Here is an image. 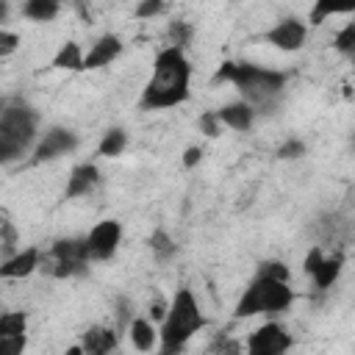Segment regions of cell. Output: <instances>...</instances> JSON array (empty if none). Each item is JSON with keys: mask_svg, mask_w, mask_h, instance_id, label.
Returning a JSON list of instances; mask_svg holds the SVG:
<instances>
[{"mask_svg": "<svg viewBox=\"0 0 355 355\" xmlns=\"http://www.w3.org/2000/svg\"><path fill=\"white\" fill-rule=\"evenodd\" d=\"M191 86V64L180 47H164L155 55L153 72L141 89L139 108L141 111H164L189 100Z\"/></svg>", "mask_w": 355, "mask_h": 355, "instance_id": "6da1fadb", "label": "cell"}, {"mask_svg": "<svg viewBox=\"0 0 355 355\" xmlns=\"http://www.w3.org/2000/svg\"><path fill=\"white\" fill-rule=\"evenodd\" d=\"M214 83H233L241 100L255 108V114H269L277 108L288 83V75L280 69L250 64V61H225L216 69Z\"/></svg>", "mask_w": 355, "mask_h": 355, "instance_id": "7a4b0ae2", "label": "cell"}, {"mask_svg": "<svg viewBox=\"0 0 355 355\" xmlns=\"http://www.w3.org/2000/svg\"><path fill=\"white\" fill-rule=\"evenodd\" d=\"M205 327V316L191 294V288H178L166 319L161 322L158 330V355H180L183 347L191 341L194 333H200Z\"/></svg>", "mask_w": 355, "mask_h": 355, "instance_id": "3957f363", "label": "cell"}, {"mask_svg": "<svg viewBox=\"0 0 355 355\" xmlns=\"http://www.w3.org/2000/svg\"><path fill=\"white\" fill-rule=\"evenodd\" d=\"M36 130H39V114L33 105L22 100L6 103L0 111V161L11 164L22 158L36 141Z\"/></svg>", "mask_w": 355, "mask_h": 355, "instance_id": "277c9868", "label": "cell"}, {"mask_svg": "<svg viewBox=\"0 0 355 355\" xmlns=\"http://www.w3.org/2000/svg\"><path fill=\"white\" fill-rule=\"evenodd\" d=\"M291 302H294V291H291L288 283L255 275V280L239 297V302L233 308V316L236 319H247V316H258V313L272 316V313H283Z\"/></svg>", "mask_w": 355, "mask_h": 355, "instance_id": "5b68a950", "label": "cell"}, {"mask_svg": "<svg viewBox=\"0 0 355 355\" xmlns=\"http://www.w3.org/2000/svg\"><path fill=\"white\" fill-rule=\"evenodd\" d=\"M89 266V255H86V239H58L53 241V247L47 252H42V272H47L50 277H75L83 275Z\"/></svg>", "mask_w": 355, "mask_h": 355, "instance_id": "8992f818", "label": "cell"}, {"mask_svg": "<svg viewBox=\"0 0 355 355\" xmlns=\"http://www.w3.org/2000/svg\"><path fill=\"white\" fill-rule=\"evenodd\" d=\"M86 239V255H89V263H97V261H108L114 258V252L119 250V241H122V225L116 219H103L97 222Z\"/></svg>", "mask_w": 355, "mask_h": 355, "instance_id": "52a82bcc", "label": "cell"}, {"mask_svg": "<svg viewBox=\"0 0 355 355\" xmlns=\"http://www.w3.org/2000/svg\"><path fill=\"white\" fill-rule=\"evenodd\" d=\"M291 344H294L291 333L280 322H266L250 333L244 355H286L291 349Z\"/></svg>", "mask_w": 355, "mask_h": 355, "instance_id": "ba28073f", "label": "cell"}, {"mask_svg": "<svg viewBox=\"0 0 355 355\" xmlns=\"http://www.w3.org/2000/svg\"><path fill=\"white\" fill-rule=\"evenodd\" d=\"M78 147V133L69 130V128H61V125H53L44 130V136L36 141L33 147V164H42V161H53L58 155H67Z\"/></svg>", "mask_w": 355, "mask_h": 355, "instance_id": "9c48e42d", "label": "cell"}, {"mask_svg": "<svg viewBox=\"0 0 355 355\" xmlns=\"http://www.w3.org/2000/svg\"><path fill=\"white\" fill-rule=\"evenodd\" d=\"M341 263H344L341 255H324L322 247H311L308 255H305V261H302L305 272L313 277V283H316L319 291L330 288V286L338 280V275H341Z\"/></svg>", "mask_w": 355, "mask_h": 355, "instance_id": "30bf717a", "label": "cell"}, {"mask_svg": "<svg viewBox=\"0 0 355 355\" xmlns=\"http://www.w3.org/2000/svg\"><path fill=\"white\" fill-rule=\"evenodd\" d=\"M263 39L272 47L283 50V53H297V50H302L305 39H308V25L302 19H297V17H286L275 28H269Z\"/></svg>", "mask_w": 355, "mask_h": 355, "instance_id": "8fae6325", "label": "cell"}, {"mask_svg": "<svg viewBox=\"0 0 355 355\" xmlns=\"http://www.w3.org/2000/svg\"><path fill=\"white\" fill-rule=\"evenodd\" d=\"M39 266H42V250H39V247H25V250H19L14 258L3 261L0 277H6V280L28 277V275H33Z\"/></svg>", "mask_w": 355, "mask_h": 355, "instance_id": "7c38bea8", "label": "cell"}, {"mask_svg": "<svg viewBox=\"0 0 355 355\" xmlns=\"http://www.w3.org/2000/svg\"><path fill=\"white\" fill-rule=\"evenodd\" d=\"M122 53V39L116 33H103L92 50L86 53V69H100V67H108L111 61H116Z\"/></svg>", "mask_w": 355, "mask_h": 355, "instance_id": "4fadbf2b", "label": "cell"}, {"mask_svg": "<svg viewBox=\"0 0 355 355\" xmlns=\"http://www.w3.org/2000/svg\"><path fill=\"white\" fill-rule=\"evenodd\" d=\"M100 183V169L94 164H78L69 178H67V189H64V197L67 200H75V197H86L89 191H94V186Z\"/></svg>", "mask_w": 355, "mask_h": 355, "instance_id": "5bb4252c", "label": "cell"}, {"mask_svg": "<svg viewBox=\"0 0 355 355\" xmlns=\"http://www.w3.org/2000/svg\"><path fill=\"white\" fill-rule=\"evenodd\" d=\"M216 116H219L222 125H227V128H233V130H250L252 122H255V108L247 105L244 100H236V103L222 105V108L216 111Z\"/></svg>", "mask_w": 355, "mask_h": 355, "instance_id": "9a60e30c", "label": "cell"}, {"mask_svg": "<svg viewBox=\"0 0 355 355\" xmlns=\"http://www.w3.org/2000/svg\"><path fill=\"white\" fill-rule=\"evenodd\" d=\"M80 347L86 355H108L111 349H116V333L111 327H103V324L89 327L80 338Z\"/></svg>", "mask_w": 355, "mask_h": 355, "instance_id": "2e32d148", "label": "cell"}, {"mask_svg": "<svg viewBox=\"0 0 355 355\" xmlns=\"http://www.w3.org/2000/svg\"><path fill=\"white\" fill-rule=\"evenodd\" d=\"M128 336H130V344H133L139 352H153V349H155L158 333H155V324H153L147 316L133 319L130 327H128Z\"/></svg>", "mask_w": 355, "mask_h": 355, "instance_id": "e0dca14e", "label": "cell"}, {"mask_svg": "<svg viewBox=\"0 0 355 355\" xmlns=\"http://www.w3.org/2000/svg\"><path fill=\"white\" fill-rule=\"evenodd\" d=\"M53 67H55V69H67V72H80V69H86V55H83L80 44H78V42L61 44V50L53 55Z\"/></svg>", "mask_w": 355, "mask_h": 355, "instance_id": "ac0fdd59", "label": "cell"}, {"mask_svg": "<svg viewBox=\"0 0 355 355\" xmlns=\"http://www.w3.org/2000/svg\"><path fill=\"white\" fill-rule=\"evenodd\" d=\"M150 252H153V258L158 261V263H169L175 255H178V241L166 233V230H153V236H150Z\"/></svg>", "mask_w": 355, "mask_h": 355, "instance_id": "d6986e66", "label": "cell"}, {"mask_svg": "<svg viewBox=\"0 0 355 355\" xmlns=\"http://www.w3.org/2000/svg\"><path fill=\"white\" fill-rule=\"evenodd\" d=\"M58 11H61V6L55 0H28L22 6V17H28L33 22H50L58 17Z\"/></svg>", "mask_w": 355, "mask_h": 355, "instance_id": "ffe728a7", "label": "cell"}, {"mask_svg": "<svg viewBox=\"0 0 355 355\" xmlns=\"http://www.w3.org/2000/svg\"><path fill=\"white\" fill-rule=\"evenodd\" d=\"M125 147H128V133H125V128H108V130L103 133L100 144H97V153L105 155V158H116Z\"/></svg>", "mask_w": 355, "mask_h": 355, "instance_id": "44dd1931", "label": "cell"}, {"mask_svg": "<svg viewBox=\"0 0 355 355\" xmlns=\"http://www.w3.org/2000/svg\"><path fill=\"white\" fill-rule=\"evenodd\" d=\"M28 316L25 311H8L0 316V336H25Z\"/></svg>", "mask_w": 355, "mask_h": 355, "instance_id": "7402d4cb", "label": "cell"}, {"mask_svg": "<svg viewBox=\"0 0 355 355\" xmlns=\"http://www.w3.org/2000/svg\"><path fill=\"white\" fill-rule=\"evenodd\" d=\"M333 47L355 64V22H347V25L333 36Z\"/></svg>", "mask_w": 355, "mask_h": 355, "instance_id": "603a6c76", "label": "cell"}, {"mask_svg": "<svg viewBox=\"0 0 355 355\" xmlns=\"http://www.w3.org/2000/svg\"><path fill=\"white\" fill-rule=\"evenodd\" d=\"M17 230H14V225H11V219L8 216H3V222H0V250H3V261H8V258H14L19 250H17Z\"/></svg>", "mask_w": 355, "mask_h": 355, "instance_id": "cb8c5ba5", "label": "cell"}, {"mask_svg": "<svg viewBox=\"0 0 355 355\" xmlns=\"http://www.w3.org/2000/svg\"><path fill=\"white\" fill-rule=\"evenodd\" d=\"M191 25L189 22H183V19H175V22H169V47H186L189 42H191Z\"/></svg>", "mask_w": 355, "mask_h": 355, "instance_id": "d4e9b609", "label": "cell"}, {"mask_svg": "<svg viewBox=\"0 0 355 355\" xmlns=\"http://www.w3.org/2000/svg\"><path fill=\"white\" fill-rule=\"evenodd\" d=\"M258 275L261 277H269V280H280V283H288L291 280V272L283 261H263L258 266Z\"/></svg>", "mask_w": 355, "mask_h": 355, "instance_id": "484cf974", "label": "cell"}, {"mask_svg": "<svg viewBox=\"0 0 355 355\" xmlns=\"http://www.w3.org/2000/svg\"><path fill=\"white\" fill-rule=\"evenodd\" d=\"M197 128H200V133H205L208 139H216V136L222 133V122H219L216 111H205V114H200Z\"/></svg>", "mask_w": 355, "mask_h": 355, "instance_id": "4316f807", "label": "cell"}, {"mask_svg": "<svg viewBox=\"0 0 355 355\" xmlns=\"http://www.w3.org/2000/svg\"><path fill=\"white\" fill-rule=\"evenodd\" d=\"M28 336H0V355H22Z\"/></svg>", "mask_w": 355, "mask_h": 355, "instance_id": "83f0119b", "label": "cell"}, {"mask_svg": "<svg viewBox=\"0 0 355 355\" xmlns=\"http://www.w3.org/2000/svg\"><path fill=\"white\" fill-rule=\"evenodd\" d=\"M302 155H305V141H300V139H288L277 147V158H283V161H297Z\"/></svg>", "mask_w": 355, "mask_h": 355, "instance_id": "f1b7e54d", "label": "cell"}, {"mask_svg": "<svg viewBox=\"0 0 355 355\" xmlns=\"http://www.w3.org/2000/svg\"><path fill=\"white\" fill-rule=\"evenodd\" d=\"M166 11V6L161 3V0H144V3H139L136 8H133V14L139 17V19H147V17H158V14H164Z\"/></svg>", "mask_w": 355, "mask_h": 355, "instance_id": "f546056e", "label": "cell"}, {"mask_svg": "<svg viewBox=\"0 0 355 355\" xmlns=\"http://www.w3.org/2000/svg\"><path fill=\"white\" fill-rule=\"evenodd\" d=\"M338 11H344V8H336V6H324V3H319V6H313L311 8V25H322L327 17H333V14H338Z\"/></svg>", "mask_w": 355, "mask_h": 355, "instance_id": "4dcf8cb0", "label": "cell"}, {"mask_svg": "<svg viewBox=\"0 0 355 355\" xmlns=\"http://www.w3.org/2000/svg\"><path fill=\"white\" fill-rule=\"evenodd\" d=\"M17 44H19V36L6 31V28H0V55H11L17 50Z\"/></svg>", "mask_w": 355, "mask_h": 355, "instance_id": "1f68e13d", "label": "cell"}, {"mask_svg": "<svg viewBox=\"0 0 355 355\" xmlns=\"http://www.w3.org/2000/svg\"><path fill=\"white\" fill-rule=\"evenodd\" d=\"M166 311H169V305L164 300H153L150 302V311H147V319L150 322H164L166 319Z\"/></svg>", "mask_w": 355, "mask_h": 355, "instance_id": "d6a6232c", "label": "cell"}, {"mask_svg": "<svg viewBox=\"0 0 355 355\" xmlns=\"http://www.w3.org/2000/svg\"><path fill=\"white\" fill-rule=\"evenodd\" d=\"M200 161H202V147H197V144H194V147H186V153H183V166L191 169V166H197Z\"/></svg>", "mask_w": 355, "mask_h": 355, "instance_id": "836d02e7", "label": "cell"}, {"mask_svg": "<svg viewBox=\"0 0 355 355\" xmlns=\"http://www.w3.org/2000/svg\"><path fill=\"white\" fill-rule=\"evenodd\" d=\"M64 355H86V352H83V347H80V344H75V347H69Z\"/></svg>", "mask_w": 355, "mask_h": 355, "instance_id": "e575fe53", "label": "cell"}]
</instances>
